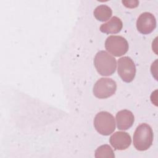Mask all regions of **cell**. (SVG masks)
<instances>
[{
	"instance_id": "1",
	"label": "cell",
	"mask_w": 158,
	"mask_h": 158,
	"mask_svg": "<svg viewBox=\"0 0 158 158\" xmlns=\"http://www.w3.org/2000/svg\"><path fill=\"white\" fill-rule=\"evenodd\" d=\"M153 132L151 127L147 123H141L137 127L133 134V145L140 151L148 149L152 145Z\"/></svg>"
},
{
	"instance_id": "2",
	"label": "cell",
	"mask_w": 158,
	"mask_h": 158,
	"mask_svg": "<svg viewBox=\"0 0 158 158\" xmlns=\"http://www.w3.org/2000/svg\"><path fill=\"white\" fill-rule=\"evenodd\" d=\"M94 64L99 74L102 76L112 75L117 67L115 59L105 51H100L96 53Z\"/></svg>"
},
{
	"instance_id": "3",
	"label": "cell",
	"mask_w": 158,
	"mask_h": 158,
	"mask_svg": "<svg viewBox=\"0 0 158 158\" xmlns=\"http://www.w3.org/2000/svg\"><path fill=\"white\" fill-rule=\"evenodd\" d=\"M94 126L96 131L101 135L104 136L109 135L115 129V118L108 112H99L94 118Z\"/></svg>"
},
{
	"instance_id": "4",
	"label": "cell",
	"mask_w": 158,
	"mask_h": 158,
	"mask_svg": "<svg viewBox=\"0 0 158 158\" xmlns=\"http://www.w3.org/2000/svg\"><path fill=\"white\" fill-rule=\"evenodd\" d=\"M116 82L110 78H101L93 86V94L99 99H106L112 96L116 91Z\"/></svg>"
},
{
	"instance_id": "5",
	"label": "cell",
	"mask_w": 158,
	"mask_h": 158,
	"mask_svg": "<svg viewBox=\"0 0 158 158\" xmlns=\"http://www.w3.org/2000/svg\"><path fill=\"white\" fill-rule=\"evenodd\" d=\"M105 48L111 54L118 57L125 54L128 49V43L121 36L112 35L107 38L105 41Z\"/></svg>"
},
{
	"instance_id": "6",
	"label": "cell",
	"mask_w": 158,
	"mask_h": 158,
	"mask_svg": "<svg viewBox=\"0 0 158 158\" xmlns=\"http://www.w3.org/2000/svg\"><path fill=\"white\" fill-rule=\"evenodd\" d=\"M118 73L122 80L127 83L132 81L136 74V67L133 60L127 56L118 60Z\"/></svg>"
},
{
	"instance_id": "7",
	"label": "cell",
	"mask_w": 158,
	"mask_h": 158,
	"mask_svg": "<svg viewBox=\"0 0 158 158\" xmlns=\"http://www.w3.org/2000/svg\"><path fill=\"white\" fill-rule=\"evenodd\" d=\"M156 27V20L154 15L148 12L142 13L137 19L136 28L143 35L151 33Z\"/></svg>"
},
{
	"instance_id": "8",
	"label": "cell",
	"mask_w": 158,
	"mask_h": 158,
	"mask_svg": "<svg viewBox=\"0 0 158 158\" xmlns=\"http://www.w3.org/2000/svg\"><path fill=\"white\" fill-rule=\"evenodd\" d=\"M109 142L112 146L117 150H125L131 143L130 135L125 131H116L111 135Z\"/></svg>"
},
{
	"instance_id": "9",
	"label": "cell",
	"mask_w": 158,
	"mask_h": 158,
	"mask_svg": "<svg viewBox=\"0 0 158 158\" xmlns=\"http://www.w3.org/2000/svg\"><path fill=\"white\" fill-rule=\"evenodd\" d=\"M135 118L133 113L127 109L118 111L116 114L117 128L121 130L130 128L133 124Z\"/></svg>"
},
{
	"instance_id": "10",
	"label": "cell",
	"mask_w": 158,
	"mask_h": 158,
	"mask_svg": "<svg viewBox=\"0 0 158 158\" xmlns=\"http://www.w3.org/2000/svg\"><path fill=\"white\" fill-rule=\"evenodd\" d=\"M123 23L117 17H112L107 22L103 23L100 27V31L107 34H115L120 31Z\"/></svg>"
},
{
	"instance_id": "11",
	"label": "cell",
	"mask_w": 158,
	"mask_h": 158,
	"mask_svg": "<svg viewBox=\"0 0 158 158\" xmlns=\"http://www.w3.org/2000/svg\"><path fill=\"white\" fill-rule=\"evenodd\" d=\"M93 14L94 16L98 20L104 22L110 18L112 14V11L110 7L108 6L101 4L95 8Z\"/></svg>"
},
{
	"instance_id": "12",
	"label": "cell",
	"mask_w": 158,
	"mask_h": 158,
	"mask_svg": "<svg viewBox=\"0 0 158 158\" xmlns=\"http://www.w3.org/2000/svg\"><path fill=\"white\" fill-rule=\"evenodd\" d=\"M95 157H110L114 158L115 157L114 151L110 146L108 144L101 145L98 147L95 151Z\"/></svg>"
},
{
	"instance_id": "13",
	"label": "cell",
	"mask_w": 158,
	"mask_h": 158,
	"mask_svg": "<svg viewBox=\"0 0 158 158\" xmlns=\"http://www.w3.org/2000/svg\"><path fill=\"white\" fill-rule=\"evenodd\" d=\"M122 3L127 7L135 8L138 6L139 1H123Z\"/></svg>"
}]
</instances>
